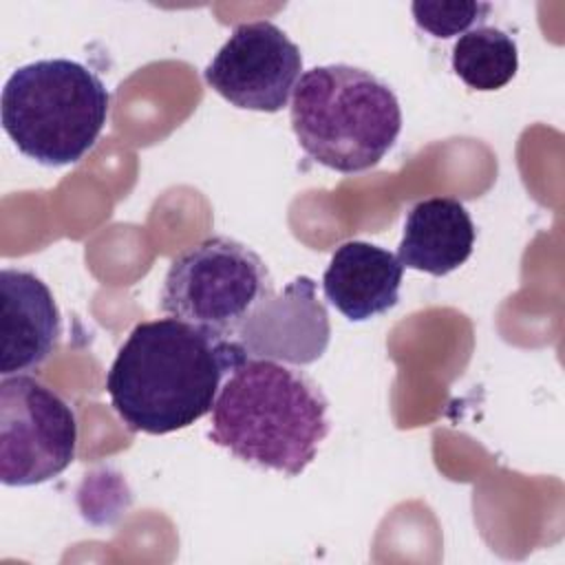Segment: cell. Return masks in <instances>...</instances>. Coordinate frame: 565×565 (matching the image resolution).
<instances>
[{
  "label": "cell",
  "mask_w": 565,
  "mask_h": 565,
  "mask_svg": "<svg viewBox=\"0 0 565 565\" xmlns=\"http://www.w3.org/2000/svg\"><path fill=\"white\" fill-rule=\"evenodd\" d=\"M291 128L320 166L355 174L377 166L402 130V108L377 75L327 64L305 71L294 88Z\"/></svg>",
  "instance_id": "3"
},
{
  "label": "cell",
  "mask_w": 565,
  "mask_h": 565,
  "mask_svg": "<svg viewBox=\"0 0 565 565\" xmlns=\"http://www.w3.org/2000/svg\"><path fill=\"white\" fill-rule=\"evenodd\" d=\"M415 24L433 38L463 35L470 26L481 24L492 4L488 2H413L411 4Z\"/></svg>",
  "instance_id": "13"
},
{
  "label": "cell",
  "mask_w": 565,
  "mask_h": 565,
  "mask_svg": "<svg viewBox=\"0 0 565 565\" xmlns=\"http://www.w3.org/2000/svg\"><path fill=\"white\" fill-rule=\"evenodd\" d=\"M475 223L463 203L433 196L415 203L406 214L397 260L430 276L459 269L472 254Z\"/></svg>",
  "instance_id": "11"
},
{
  "label": "cell",
  "mask_w": 565,
  "mask_h": 565,
  "mask_svg": "<svg viewBox=\"0 0 565 565\" xmlns=\"http://www.w3.org/2000/svg\"><path fill=\"white\" fill-rule=\"evenodd\" d=\"M302 71L296 42L269 20L238 24L205 66L212 90L236 108L278 113L287 106Z\"/></svg>",
  "instance_id": "7"
},
{
  "label": "cell",
  "mask_w": 565,
  "mask_h": 565,
  "mask_svg": "<svg viewBox=\"0 0 565 565\" xmlns=\"http://www.w3.org/2000/svg\"><path fill=\"white\" fill-rule=\"evenodd\" d=\"M329 404L302 371L247 358L223 382L210 439L236 459L298 477L329 435Z\"/></svg>",
  "instance_id": "2"
},
{
  "label": "cell",
  "mask_w": 565,
  "mask_h": 565,
  "mask_svg": "<svg viewBox=\"0 0 565 565\" xmlns=\"http://www.w3.org/2000/svg\"><path fill=\"white\" fill-rule=\"evenodd\" d=\"M77 452L75 411L31 375L0 382V479L26 488L62 475Z\"/></svg>",
  "instance_id": "6"
},
{
  "label": "cell",
  "mask_w": 565,
  "mask_h": 565,
  "mask_svg": "<svg viewBox=\"0 0 565 565\" xmlns=\"http://www.w3.org/2000/svg\"><path fill=\"white\" fill-rule=\"evenodd\" d=\"M271 294L274 280L254 249L212 236L170 263L161 311L214 338L236 340L252 311Z\"/></svg>",
  "instance_id": "5"
},
{
  "label": "cell",
  "mask_w": 565,
  "mask_h": 565,
  "mask_svg": "<svg viewBox=\"0 0 565 565\" xmlns=\"http://www.w3.org/2000/svg\"><path fill=\"white\" fill-rule=\"evenodd\" d=\"M404 265L366 241L342 243L322 274L324 298L349 320L362 322L393 309L399 300Z\"/></svg>",
  "instance_id": "10"
},
{
  "label": "cell",
  "mask_w": 565,
  "mask_h": 565,
  "mask_svg": "<svg viewBox=\"0 0 565 565\" xmlns=\"http://www.w3.org/2000/svg\"><path fill=\"white\" fill-rule=\"evenodd\" d=\"M236 342L249 358L311 364L329 344V318L316 298V282L298 276L267 296L241 327Z\"/></svg>",
  "instance_id": "8"
},
{
  "label": "cell",
  "mask_w": 565,
  "mask_h": 565,
  "mask_svg": "<svg viewBox=\"0 0 565 565\" xmlns=\"http://www.w3.org/2000/svg\"><path fill=\"white\" fill-rule=\"evenodd\" d=\"M110 95L84 64L38 60L11 73L0 97L2 128L15 148L49 168L77 163L97 143Z\"/></svg>",
  "instance_id": "4"
},
{
  "label": "cell",
  "mask_w": 565,
  "mask_h": 565,
  "mask_svg": "<svg viewBox=\"0 0 565 565\" xmlns=\"http://www.w3.org/2000/svg\"><path fill=\"white\" fill-rule=\"evenodd\" d=\"M247 358L236 340L177 318L146 320L119 347L106 391L128 430L168 435L212 413L225 377Z\"/></svg>",
  "instance_id": "1"
},
{
  "label": "cell",
  "mask_w": 565,
  "mask_h": 565,
  "mask_svg": "<svg viewBox=\"0 0 565 565\" xmlns=\"http://www.w3.org/2000/svg\"><path fill=\"white\" fill-rule=\"evenodd\" d=\"M452 71L475 90H499L519 71L516 42L497 26H475L455 42Z\"/></svg>",
  "instance_id": "12"
},
{
  "label": "cell",
  "mask_w": 565,
  "mask_h": 565,
  "mask_svg": "<svg viewBox=\"0 0 565 565\" xmlns=\"http://www.w3.org/2000/svg\"><path fill=\"white\" fill-rule=\"evenodd\" d=\"M0 373L18 375L44 364L62 335V316L46 282L33 271H0Z\"/></svg>",
  "instance_id": "9"
}]
</instances>
